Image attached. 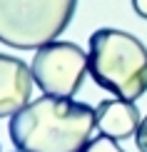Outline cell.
Wrapping results in <instances>:
<instances>
[{
	"instance_id": "6da1fadb",
	"label": "cell",
	"mask_w": 147,
	"mask_h": 152,
	"mask_svg": "<svg viewBox=\"0 0 147 152\" xmlns=\"http://www.w3.org/2000/svg\"><path fill=\"white\" fill-rule=\"evenodd\" d=\"M18 152H82L97 130V112L72 97L42 95L10 117Z\"/></svg>"
},
{
	"instance_id": "7a4b0ae2",
	"label": "cell",
	"mask_w": 147,
	"mask_h": 152,
	"mask_svg": "<svg viewBox=\"0 0 147 152\" xmlns=\"http://www.w3.org/2000/svg\"><path fill=\"white\" fill-rule=\"evenodd\" d=\"M87 70L100 87L135 102L147 92V48L125 30L100 28L90 35Z\"/></svg>"
},
{
	"instance_id": "3957f363",
	"label": "cell",
	"mask_w": 147,
	"mask_h": 152,
	"mask_svg": "<svg viewBox=\"0 0 147 152\" xmlns=\"http://www.w3.org/2000/svg\"><path fill=\"white\" fill-rule=\"evenodd\" d=\"M78 0H0V42L40 50L70 25Z\"/></svg>"
},
{
	"instance_id": "277c9868",
	"label": "cell",
	"mask_w": 147,
	"mask_h": 152,
	"mask_svg": "<svg viewBox=\"0 0 147 152\" xmlns=\"http://www.w3.org/2000/svg\"><path fill=\"white\" fill-rule=\"evenodd\" d=\"M35 85L45 95L55 97H75L82 87L87 70V53L80 45L67 40H53L40 50H35V58L30 62Z\"/></svg>"
},
{
	"instance_id": "5b68a950",
	"label": "cell",
	"mask_w": 147,
	"mask_h": 152,
	"mask_svg": "<svg viewBox=\"0 0 147 152\" xmlns=\"http://www.w3.org/2000/svg\"><path fill=\"white\" fill-rule=\"evenodd\" d=\"M35 87L33 70L12 55L0 53V117H12L30 102Z\"/></svg>"
},
{
	"instance_id": "8992f818",
	"label": "cell",
	"mask_w": 147,
	"mask_h": 152,
	"mask_svg": "<svg viewBox=\"0 0 147 152\" xmlns=\"http://www.w3.org/2000/svg\"><path fill=\"white\" fill-rule=\"evenodd\" d=\"M97 112V130L100 135L115 137V140H125L130 135H137L140 127V110L130 100L122 97H112V100H102L95 107Z\"/></svg>"
},
{
	"instance_id": "52a82bcc",
	"label": "cell",
	"mask_w": 147,
	"mask_h": 152,
	"mask_svg": "<svg viewBox=\"0 0 147 152\" xmlns=\"http://www.w3.org/2000/svg\"><path fill=\"white\" fill-rule=\"evenodd\" d=\"M82 152H125V150L117 145V140H115V137L100 135V137H95V140L87 142Z\"/></svg>"
},
{
	"instance_id": "ba28073f",
	"label": "cell",
	"mask_w": 147,
	"mask_h": 152,
	"mask_svg": "<svg viewBox=\"0 0 147 152\" xmlns=\"http://www.w3.org/2000/svg\"><path fill=\"white\" fill-rule=\"evenodd\" d=\"M135 142H137V150L140 152H147V115L142 117V122H140V127H137Z\"/></svg>"
},
{
	"instance_id": "9c48e42d",
	"label": "cell",
	"mask_w": 147,
	"mask_h": 152,
	"mask_svg": "<svg viewBox=\"0 0 147 152\" xmlns=\"http://www.w3.org/2000/svg\"><path fill=\"white\" fill-rule=\"evenodd\" d=\"M132 8H135V12L140 18L147 20V0H132Z\"/></svg>"
}]
</instances>
